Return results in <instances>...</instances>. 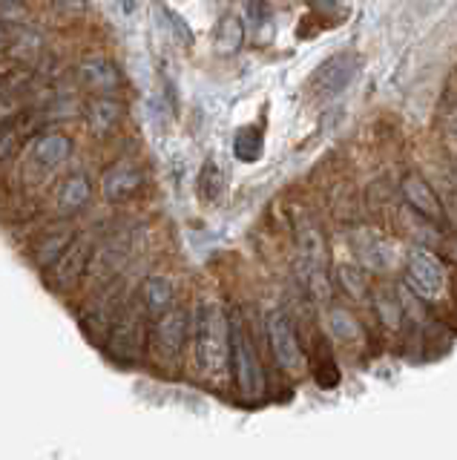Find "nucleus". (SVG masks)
<instances>
[{"label": "nucleus", "instance_id": "f3484780", "mask_svg": "<svg viewBox=\"0 0 457 460\" xmlns=\"http://www.w3.org/2000/svg\"><path fill=\"white\" fill-rule=\"evenodd\" d=\"M35 162L40 167H58L64 164L69 155H73V138L69 136H58V133H52V136H44V138H38L35 141Z\"/></svg>", "mask_w": 457, "mask_h": 460}, {"label": "nucleus", "instance_id": "1a4fd4ad", "mask_svg": "<svg viewBox=\"0 0 457 460\" xmlns=\"http://www.w3.org/2000/svg\"><path fill=\"white\" fill-rule=\"evenodd\" d=\"M406 273H409L411 288L417 294H423V296H440L443 294L446 273H443V265L428 251L414 248L406 259Z\"/></svg>", "mask_w": 457, "mask_h": 460}, {"label": "nucleus", "instance_id": "cd10ccee", "mask_svg": "<svg viewBox=\"0 0 457 460\" xmlns=\"http://www.w3.org/2000/svg\"><path fill=\"white\" fill-rule=\"evenodd\" d=\"M164 18L170 21V26H173L176 38H179V40L184 43V47H193V32H190L188 21H184L181 14H176L173 9H167V6H164Z\"/></svg>", "mask_w": 457, "mask_h": 460}, {"label": "nucleus", "instance_id": "a878e982", "mask_svg": "<svg viewBox=\"0 0 457 460\" xmlns=\"http://www.w3.org/2000/svg\"><path fill=\"white\" fill-rule=\"evenodd\" d=\"M374 311L380 314V320L385 328H400V320H403V311H400L397 296L389 291V288H380L374 294Z\"/></svg>", "mask_w": 457, "mask_h": 460}, {"label": "nucleus", "instance_id": "39448f33", "mask_svg": "<svg viewBox=\"0 0 457 460\" xmlns=\"http://www.w3.org/2000/svg\"><path fill=\"white\" fill-rule=\"evenodd\" d=\"M92 253H95V244H92L90 234H78L73 242H69L58 262L49 268L52 291H58V294L73 291V288L83 279V273H87Z\"/></svg>", "mask_w": 457, "mask_h": 460}, {"label": "nucleus", "instance_id": "b1692460", "mask_svg": "<svg viewBox=\"0 0 457 460\" xmlns=\"http://www.w3.org/2000/svg\"><path fill=\"white\" fill-rule=\"evenodd\" d=\"M331 331H334L337 340L348 342V345H360L363 342V328H360V323H356L354 316L348 311H342V308H334L331 311Z\"/></svg>", "mask_w": 457, "mask_h": 460}, {"label": "nucleus", "instance_id": "f257e3e1", "mask_svg": "<svg viewBox=\"0 0 457 460\" xmlns=\"http://www.w3.org/2000/svg\"><path fill=\"white\" fill-rule=\"evenodd\" d=\"M193 354L196 366L207 377L224 371L231 357V323L213 299H202L193 311Z\"/></svg>", "mask_w": 457, "mask_h": 460}, {"label": "nucleus", "instance_id": "dca6fc26", "mask_svg": "<svg viewBox=\"0 0 457 460\" xmlns=\"http://www.w3.org/2000/svg\"><path fill=\"white\" fill-rule=\"evenodd\" d=\"M141 302H145V311L153 316H162L173 308V282L167 277H147L141 285Z\"/></svg>", "mask_w": 457, "mask_h": 460}, {"label": "nucleus", "instance_id": "393cba45", "mask_svg": "<svg viewBox=\"0 0 457 460\" xmlns=\"http://www.w3.org/2000/svg\"><path fill=\"white\" fill-rule=\"evenodd\" d=\"M224 190V176L216 162H205L202 172H198V193L205 201H216Z\"/></svg>", "mask_w": 457, "mask_h": 460}, {"label": "nucleus", "instance_id": "4468645a", "mask_svg": "<svg viewBox=\"0 0 457 460\" xmlns=\"http://www.w3.org/2000/svg\"><path fill=\"white\" fill-rule=\"evenodd\" d=\"M403 196L411 205V210L417 216H423V219L443 222V208H440V201L432 190V184H428L423 176H417V172H409V176L403 179Z\"/></svg>", "mask_w": 457, "mask_h": 460}, {"label": "nucleus", "instance_id": "7ed1b4c3", "mask_svg": "<svg viewBox=\"0 0 457 460\" xmlns=\"http://www.w3.org/2000/svg\"><path fill=\"white\" fill-rule=\"evenodd\" d=\"M231 357H233V377L242 397L259 400L265 394V371L256 354V345L250 340V331L242 320V314L233 311L231 316Z\"/></svg>", "mask_w": 457, "mask_h": 460}, {"label": "nucleus", "instance_id": "c85d7f7f", "mask_svg": "<svg viewBox=\"0 0 457 460\" xmlns=\"http://www.w3.org/2000/svg\"><path fill=\"white\" fill-rule=\"evenodd\" d=\"M443 253H446V256L452 259V262H457V234L443 242Z\"/></svg>", "mask_w": 457, "mask_h": 460}, {"label": "nucleus", "instance_id": "423d86ee", "mask_svg": "<svg viewBox=\"0 0 457 460\" xmlns=\"http://www.w3.org/2000/svg\"><path fill=\"white\" fill-rule=\"evenodd\" d=\"M268 342H270V351H274L277 363L288 371V374H299L305 363V354H303V345L296 340V331L294 323L288 320L285 311H274L268 316Z\"/></svg>", "mask_w": 457, "mask_h": 460}, {"label": "nucleus", "instance_id": "9b49d317", "mask_svg": "<svg viewBox=\"0 0 457 460\" xmlns=\"http://www.w3.org/2000/svg\"><path fill=\"white\" fill-rule=\"evenodd\" d=\"M354 253L360 256V262L371 270H391L394 268V244H389L382 236L371 234V230H356L351 236Z\"/></svg>", "mask_w": 457, "mask_h": 460}, {"label": "nucleus", "instance_id": "6ab92c4d", "mask_svg": "<svg viewBox=\"0 0 457 460\" xmlns=\"http://www.w3.org/2000/svg\"><path fill=\"white\" fill-rule=\"evenodd\" d=\"M311 371H313V377H317L320 388L339 385V366L334 363V354L328 349V342L320 337L313 342V351H311Z\"/></svg>", "mask_w": 457, "mask_h": 460}, {"label": "nucleus", "instance_id": "412c9836", "mask_svg": "<svg viewBox=\"0 0 457 460\" xmlns=\"http://www.w3.org/2000/svg\"><path fill=\"white\" fill-rule=\"evenodd\" d=\"M262 153H265V136H262L259 127L248 124V127L236 129V136H233V155L239 158V162L253 164V162H259Z\"/></svg>", "mask_w": 457, "mask_h": 460}, {"label": "nucleus", "instance_id": "2eb2a0df", "mask_svg": "<svg viewBox=\"0 0 457 460\" xmlns=\"http://www.w3.org/2000/svg\"><path fill=\"white\" fill-rule=\"evenodd\" d=\"M87 124L98 138H107L121 124V104L112 98H95L87 110Z\"/></svg>", "mask_w": 457, "mask_h": 460}, {"label": "nucleus", "instance_id": "bb28decb", "mask_svg": "<svg viewBox=\"0 0 457 460\" xmlns=\"http://www.w3.org/2000/svg\"><path fill=\"white\" fill-rule=\"evenodd\" d=\"M339 282L342 288L354 296V299H363L365 291H368V279L363 277V270L360 268H354V265H339Z\"/></svg>", "mask_w": 457, "mask_h": 460}, {"label": "nucleus", "instance_id": "5701e85b", "mask_svg": "<svg viewBox=\"0 0 457 460\" xmlns=\"http://www.w3.org/2000/svg\"><path fill=\"white\" fill-rule=\"evenodd\" d=\"M216 49L222 55H233L242 49V40H245V26H242V21L236 18V14H224V18L219 21L216 26Z\"/></svg>", "mask_w": 457, "mask_h": 460}, {"label": "nucleus", "instance_id": "2f4dec72", "mask_svg": "<svg viewBox=\"0 0 457 460\" xmlns=\"http://www.w3.org/2000/svg\"><path fill=\"white\" fill-rule=\"evenodd\" d=\"M6 40H9V38H6V32H4V26H0V49L6 47Z\"/></svg>", "mask_w": 457, "mask_h": 460}, {"label": "nucleus", "instance_id": "9d476101", "mask_svg": "<svg viewBox=\"0 0 457 460\" xmlns=\"http://www.w3.org/2000/svg\"><path fill=\"white\" fill-rule=\"evenodd\" d=\"M121 311H124V305H121V288H119V282L107 285L104 291L98 294V299L90 302L87 314H83V325H87V331H92V334H101V331H110L112 325H116Z\"/></svg>", "mask_w": 457, "mask_h": 460}, {"label": "nucleus", "instance_id": "a211bd4d", "mask_svg": "<svg viewBox=\"0 0 457 460\" xmlns=\"http://www.w3.org/2000/svg\"><path fill=\"white\" fill-rule=\"evenodd\" d=\"M90 199H92V181L83 172H75V176H69L58 187V208L64 213H78Z\"/></svg>", "mask_w": 457, "mask_h": 460}, {"label": "nucleus", "instance_id": "ddd939ff", "mask_svg": "<svg viewBox=\"0 0 457 460\" xmlns=\"http://www.w3.org/2000/svg\"><path fill=\"white\" fill-rule=\"evenodd\" d=\"M141 184H145V176H141V170L133 167V164H116L104 172V181H101V190H104V199L112 201V205H121V201L133 199Z\"/></svg>", "mask_w": 457, "mask_h": 460}, {"label": "nucleus", "instance_id": "4be33fe9", "mask_svg": "<svg viewBox=\"0 0 457 460\" xmlns=\"http://www.w3.org/2000/svg\"><path fill=\"white\" fill-rule=\"evenodd\" d=\"M73 239H75L73 230H55V234H49V236L35 248V262H38V268L49 270V268L61 259V253L66 251V244L73 242Z\"/></svg>", "mask_w": 457, "mask_h": 460}, {"label": "nucleus", "instance_id": "f8f14e48", "mask_svg": "<svg viewBox=\"0 0 457 460\" xmlns=\"http://www.w3.org/2000/svg\"><path fill=\"white\" fill-rule=\"evenodd\" d=\"M127 253H130V248H127V239H121V236L107 239L101 248H95L87 273L95 282H112V277H119L121 265L127 262Z\"/></svg>", "mask_w": 457, "mask_h": 460}, {"label": "nucleus", "instance_id": "6e6552de", "mask_svg": "<svg viewBox=\"0 0 457 460\" xmlns=\"http://www.w3.org/2000/svg\"><path fill=\"white\" fill-rule=\"evenodd\" d=\"M360 69H363L360 55L337 52L317 69V75H313V90L325 98H334L348 90V86L356 81V75H360Z\"/></svg>", "mask_w": 457, "mask_h": 460}, {"label": "nucleus", "instance_id": "20e7f679", "mask_svg": "<svg viewBox=\"0 0 457 460\" xmlns=\"http://www.w3.org/2000/svg\"><path fill=\"white\" fill-rule=\"evenodd\" d=\"M110 354L119 359V363H136L141 359L147 349V328H145V314L138 308H124L116 325L110 328V340H107Z\"/></svg>", "mask_w": 457, "mask_h": 460}, {"label": "nucleus", "instance_id": "0eeeda50", "mask_svg": "<svg viewBox=\"0 0 457 460\" xmlns=\"http://www.w3.org/2000/svg\"><path fill=\"white\" fill-rule=\"evenodd\" d=\"M193 323L188 320V314L179 308H170L167 314L159 316V323L153 325V351L162 363H176L184 351V342H188V328Z\"/></svg>", "mask_w": 457, "mask_h": 460}, {"label": "nucleus", "instance_id": "f03ea898", "mask_svg": "<svg viewBox=\"0 0 457 460\" xmlns=\"http://www.w3.org/2000/svg\"><path fill=\"white\" fill-rule=\"evenodd\" d=\"M294 236H296V253H299V273L308 288V294L317 302L331 299V285H328V248L320 225L308 213H294Z\"/></svg>", "mask_w": 457, "mask_h": 460}, {"label": "nucleus", "instance_id": "7c9ffc66", "mask_svg": "<svg viewBox=\"0 0 457 460\" xmlns=\"http://www.w3.org/2000/svg\"><path fill=\"white\" fill-rule=\"evenodd\" d=\"M121 9H124L127 14H130V12L136 9V0H121Z\"/></svg>", "mask_w": 457, "mask_h": 460}, {"label": "nucleus", "instance_id": "aec40b11", "mask_svg": "<svg viewBox=\"0 0 457 460\" xmlns=\"http://www.w3.org/2000/svg\"><path fill=\"white\" fill-rule=\"evenodd\" d=\"M81 78L87 81V86H92V90H116L121 75H119V69L112 66L107 58H87V61L81 64Z\"/></svg>", "mask_w": 457, "mask_h": 460}, {"label": "nucleus", "instance_id": "c756f323", "mask_svg": "<svg viewBox=\"0 0 457 460\" xmlns=\"http://www.w3.org/2000/svg\"><path fill=\"white\" fill-rule=\"evenodd\" d=\"M311 6L313 9H337L339 0H311Z\"/></svg>", "mask_w": 457, "mask_h": 460}]
</instances>
